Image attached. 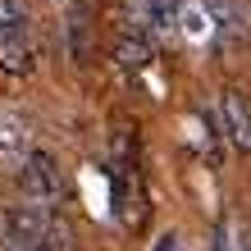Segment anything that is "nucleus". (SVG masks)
<instances>
[{
	"label": "nucleus",
	"mask_w": 251,
	"mask_h": 251,
	"mask_svg": "<svg viewBox=\"0 0 251 251\" xmlns=\"http://www.w3.org/2000/svg\"><path fill=\"white\" fill-rule=\"evenodd\" d=\"M5 224H9V242L19 247V251H78L64 210L19 201V205H9V219H5Z\"/></svg>",
	"instance_id": "1"
},
{
	"label": "nucleus",
	"mask_w": 251,
	"mask_h": 251,
	"mask_svg": "<svg viewBox=\"0 0 251 251\" xmlns=\"http://www.w3.org/2000/svg\"><path fill=\"white\" fill-rule=\"evenodd\" d=\"M19 192H23V201H32V205L64 210V174H60L50 151H32L27 160H19Z\"/></svg>",
	"instance_id": "2"
},
{
	"label": "nucleus",
	"mask_w": 251,
	"mask_h": 251,
	"mask_svg": "<svg viewBox=\"0 0 251 251\" xmlns=\"http://www.w3.org/2000/svg\"><path fill=\"white\" fill-rule=\"evenodd\" d=\"M32 69H37V46H32L27 23L0 19V73H9V78H27Z\"/></svg>",
	"instance_id": "3"
},
{
	"label": "nucleus",
	"mask_w": 251,
	"mask_h": 251,
	"mask_svg": "<svg viewBox=\"0 0 251 251\" xmlns=\"http://www.w3.org/2000/svg\"><path fill=\"white\" fill-rule=\"evenodd\" d=\"M219 124H224L233 146L251 151V100L242 92H219Z\"/></svg>",
	"instance_id": "4"
},
{
	"label": "nucleus",
	"mask_w": 251,
	"mask_h": 251,
	"mask_svg": "<svg viewBox=\"0 0 251 251\" xmlns=\"http://www.w3.org/2000/svg\"><path fill=\"white\" fill-rule=\"evenodd\" d=\"M151 55H155V46H151V37H146V32H137V27H124V32H119L114 60H119V69L128 73V78H137V73L151 69Z\"/></svg>",
	"instance_id": "5"
},
{
	"label": "nucleus",
	"mask_w": 251,
	"mask_h": 251,
	"mask_svg": "<svg viewBox=\"0 0 251 251\" xmlns=\"http://www.w3.org/2000/svg\"><path fill=\"white\" fill-rule=\"evenodd\" d=\"M96 23H92V14H87V5H78L73 0V9H69V23H64V37H69V55H73V64H92V50H96Z\"/></svg>",
	"instance_id": "6"
},
{
	"label": "nucleus",
	"mask_w": 251,
	"mask_h": 251,
	"mask_svg": "<svg viewBox=\"0 0 251 251\" xmlns=\"http://www.w3.org/2000/svg\"><path fill=\"white\" fill-rule=\"evenodd\" d=\"M0 151H19V160L32 155V151H27V142L19 137V124H14V119H0Z\"/></svg>",
	"instance_id": "7"
},
{
	"label": "nucleus",
	"mask_w": 251,
	"mask_h": 251,
	"mask_svg": "<svg viewBox=\"0 0 251 251\" xmlns=\"http://www.w3.org/2000/svg\"><path fill=\"white\" fill-rule=\"evenodd\" d=\"M0 19H9V23H27V0H0Z\"/></svg>",
	"instance_id": "8"
},
{
	"label": "nucleus",
	"mask_w": 251,
	"mask_h": 251,
	"mask_svg": "<svg viewBox=\"0 0 251 251\" xmlns=\"http://www.w3.org/2000/svg\"><path fill=\"white\" fill-rule=\"evenodd\" d=\"M215 251H238V242H233V224H228V219L215 228Z\"/></svg>",
	"instance_id": "9"
},
{
	"label": "nucleus",
	"mask_w": 251,
	"mask_h": 251,
	"mask_svg": "<svg viewBox=\"0 0 251 251\" xmlns=\"http://www.w3.org/2000/svg\"><path fill=\"white\" fill-rule=\"evenodd\" d=\"M155 251H178V238H174V233H169V238H160V247Z\"/></svg>",
	"instance_id": "10"
},
{
	"label": "nucleus",
	"mask_w": 251,
	"mask_h": 251,
	"mask_svg": "<svg viewBox=\"0 0 251 251\" xmlns=\"http://www.w3.org/2000/svg\"><path fill=\"white\" fill-rule=\"evenodd\" d=\"M0 251H19V247H14V242H9V238H5V247H0Z\"/></svg>",
	"instance_id": "11"
}]
</instances>
